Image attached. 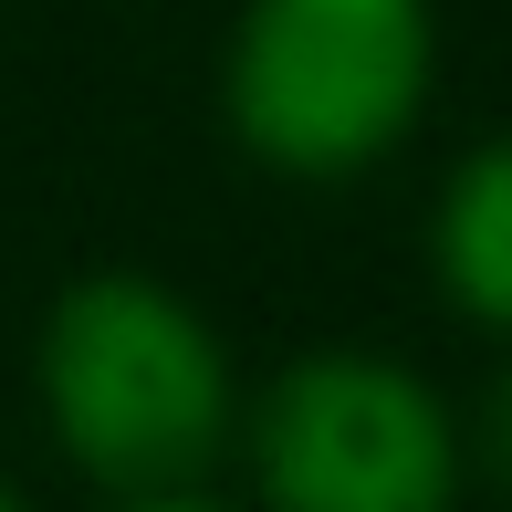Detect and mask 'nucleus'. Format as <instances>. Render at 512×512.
I'll use <instances>...</instances> for the list:
<instances>
[{
  "label": "nucleus",
  "mask_w": 512,
  "mask_h": 512,
  "mask_svg": "<svg viewBox=\"0 0 512 512\" xmlns=\"http://www.w3.org/2000/svg\"><path fill=\"white\" fill-rule=\"evenodd\" d=\"M0 512H21V481H11V471H0Z\"/></svg>",
  "instance_id": "obj_6"
},
{
  "label": "nucleus",
  "mask_w": 512,
  "mask_h": 512,
  "mask_svg": "<svg viewBox=\"0 0 512 512\" xmlns=\"http://www.w3.org/2000/svg\"><path fill=\"white\" fill-rule=\"evenodd\" d=\"M53 460L105 502H199L241 450L230 335L157 272H74L32 335Z\"/></svg>",
  "instance_id": "obj_1"
},
{
  "label": "nucleus",
  "mask_w": 512,
  "mask_h": 512,
  "mask_svg": "<svg viewBox=\"0 0 512 512\" xmlns=\"http://www.w3.org/2000/svg\"><path fill=\"white\" fill-rule=\"evenodd\" d=\"M439 95L429 0H241L220 42V126L251 168L345 189L387 168Z\"/></svg>",
  "instance_id": "obj_2"
},
{
  "label": "nucleus",
  "mask_w": 512,
  "mask_h": 512,
  "mask_svg": "<svg viewBox=\"0 0 512 512\" xmlns=\"http://www.w3.org/2000/svg\"><path fill=\"white\" fill-rule=\"evenodd\" d=\"M418 251H429V293L439 304L471 324V335L512 345V126L439 168Z\"/></svg>",
  "instance_id": "obj_4"
},
{
  "label": "nucleus",
  "mask_w": 512,
  "mask_h": 512,
  "mask_svg": "<svg viewBox=\"0 0 512 512\" xmlns=\"http://www.w3.org/2000/svg\"><path fill=\"white\" fill-rule=\"evenodd\" d=\"M460 460H471V481L512 492V356L481 377V398L460 408Z\"/></svg>",
  "instance_id": "obj_5"
},
{
  "label": "nucleus",
  "mask_w": 512,
  "mask_h": 512,
  "mask_svg": "<svg viewBox=\"0 0 512 512\" xmlns=\"http://www.w3.org/2000/svg\"><path fill=\"white\" fill-rule=\"evenodd\" d=\"M230 471L272 512H439L471 481L460 408L377 345H304L241 387V450Z\"/></svg>",
  "instance_id": "obj_3"
}]
</instances>
